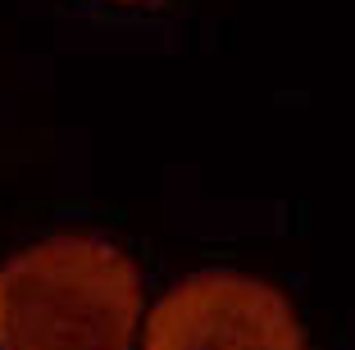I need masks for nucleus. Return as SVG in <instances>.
<instances>
[{
    "label": "nucleus",
    "instance_id": "1",
    "mask_svg": "<svg viewBox=\"0 0 355 350\" xmlns=\"http://www.w3.org/2000/svg\"><path fill=\"white\" fill-rule=\"evenodd\" d=\"M137 314V264L92 232H60L0 264V350H128Z\"/></svg>",
    "mask_w": 355,
    "mask_h": 350
},
{
    "label": "nucleus",
    "instance_id": "2",
    "mask_svg": "<svg viewBox=\"0 0 355 350\" xmlns=\"http://www.w3.org/2000/svg\"><path fill=\"white\" fill-rule=\"evenodd\" d=\"M146 350H305L292 300L246 273H191L159 296Z\"/></svg>",
    "mask_w": 355,
    "mask_h": 350
}]
</instances>
